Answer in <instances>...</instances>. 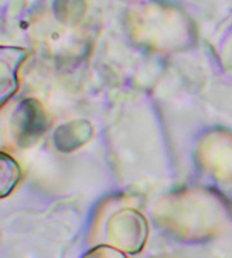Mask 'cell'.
<instances>
[{
	"instance_id": "obj_3",
	"label": "cell",
	"mask_w": 232,
	"mask_h": 258,
	"mask_svg": "<svg viewBox=\"0 0 232 258\" xmlns=\"http://www.w3.org/2000/svg\"><path fill=\"white\" fill-rule=\"evenodd\" d=\"M0 197L6 198L16 188L21 179V168L17 161L7 154H0Z\"/></svg>"
},
{
	"instance_id": "obj_1",
	"label": "cell",
	"mask_w": 232,
	"mask_h": 258,
	"mask_svg": "<svg viewBox=\"0 0 232 258\" xmlns=\"http://www.w3.org/2000/svg\"><path fill=\"white\" fill-rule=\"evenodd\" d=\"M110 235L121 249L138 253L147 238L146 221L138 212L123 211L112 217Z\"/></svg>"
},
{
	"instance_id": "obj_4",
	"label": "cell",
	"mask_w": 232,
	"mask_h": 258,
	"mask_svg": "<svg viewBox=\"0 0 232 258\" xmlns=\"http://www.w3.org/2000/svg\"><path fill=\"white\" fill-rule=\"evenodd\" d=\"M83 258H128L123 252L109 245H100L89 250Z\"/></svg>"
},
{
	"instance_id": "obj_2",
	"label": "cell",
	"mask_w": 232,
	"mask_h": 258,
	"mask_svg": "<svg viewBox=\"0 0 232 258\" xmlns=\"http://www.w3.org/2000/svg\"><path fill=\"white\" fill-rule=\"evenodd\" d=\"M26 58V52L18 48H2V106L9 100V97L15 94L18 88L17 73L22 61Z\"/></svg>"
}]
</instances>
